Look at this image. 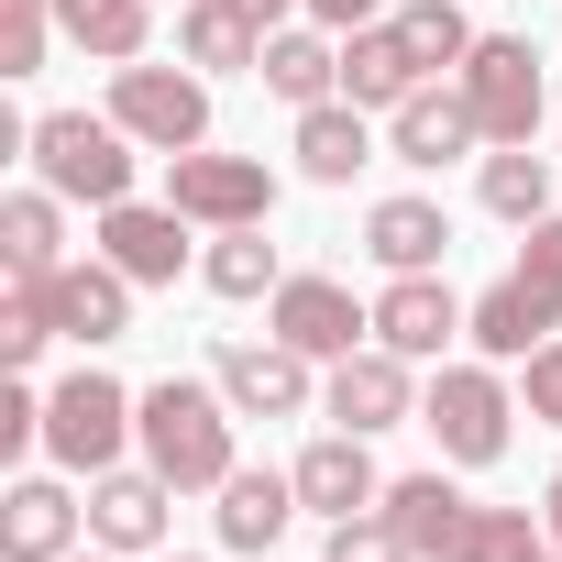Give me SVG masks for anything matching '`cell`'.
Returning <instances> with one entry per match:
<instances>
[{"label":"cell","instance_id":"cell-25","mask_svg":"<svg viewBox=\"0 0 562 562\" xmlns=\"http://www.w3.org/2000/svg\"><path fill=\"white\" fill-rule=\"evenodd\" d=\"M56 34L78 56H100V67H133L144 34H155V12H144V0H56Z\"/></svg>","mask_w":562,"mask_h":562},{"label":"cell","instance_id":"cell-26","mask_svg":"<svg viewBox=\"0 0 562 562\" xmlns=\"http://www.w3.org/2000/svg\"><path fill=\"white\" fill-rule=\"evenodd\" d=\"M0 265H12V276H56V265H67L56 188H12V199H0Z\"/></svg>","mask_w":562,"mask_h":562},{"label":"cell","instance_id":"cell-9","mask_svg":"<svg viewBox=\"0 0 562 562\" xmlns=\"http://www.w3.org/2000/svg\"><path fill=\"white\" fill-rule=\"evenodd\" d=\"M166 210H188L199 232H243V221H276V166L265 155H166Z\"/></svg>","mask_w":562,"mask_h":562},{"label":"cell","instance_id":"cell-35","mask_svg":"<svg viewBox=\"0 0 562 562\" xmlns=\"http://www.w3.org/2000/svg\"><path fill=\"white\" fill-rule=\"evenodd\" d=\"M518 375H529V419H551V430H562V342H540Z\"/></svg>","mask_w":562,"mask_h":562},{"label":"cell","instance_id":"cell-28","mask_svg":"<svg viewBox=\"0 0 562 562\" xmlns=\"http://www.w3.org/2000/svg\"><path fill=\"white\" fill-rule=\"evenodd\" d=\"M199 276H210V299H276V288H288V276H276V243H265V221H243V232H210Z\"/></svg>","mask_w":562,"mask_h":562},{"label":"cell","instance_id":"cell-14","mask_svg":"<svg viewBox=\"0 0 562 562\" xmlns=\"http://www.w3.org/2000/svg\"><path fill=\"white\" fill-rule=\"evenodd\" d=\"M342 430H397V419H419V386H408V353H386V342H364V353H342L331 364V397H321Z\"/></svg>","mask_w":562,"mask_h":562},{"label":"cell","instance_id":"cell-30","mask_svg":"<svg viewBox=\"0 0 562 562\" xmlns=\"http://www.w3.org/2000/svg\"><path fill=\"white\" fill-rule=\"evenodd\" d=\"M386 23H397V45H408V67H419V78H441V67H463V56H474L463 0H408V12H386Z\"/></svg>","mask_w":562,"mask_h":562},{"label":"cell","instance_id":"cell-38","mask_svg":"<svg viewBox=\"0 0 562 562\" xmlns=\"http://www.w3.org/2000/svg\"><path fill=\"white\" fill-rule=\"evenodd\" d=\"M67 562H111V551H100V540H89V551H67Z\"/></svg>","mask_w":562,"mask_h":562},{"label":"cell","instance_id":"cell-10","mask_svg":"<svg viewBox=\"0 0 562 562\" xmlns=\"http://www.w3.org/2000/svg\"><path fill=\"white\" fill-rule=\"evenodd\" d=\"M265 321H276V342H299L310 364H342V353H364V342H375V310H353L342 276H288Z\"/></svg>","mask_w":562,"mask_h":562},{"label":"cell","instance_id":"cell-17","mask_svg":"<svg viewBox=\"0 0 562 562\" xmlns=\"http://www.w3.org/2000/svg\"><path fill=\"white\" fill-rule=\"evenodd\" d=\"M78 496L56 485V474H23L12 496H0V562H67L78 551Z\"/></svg>","mask_w":562,"mask_h":562},{"label":"cell","instance_id":"cell-32","mask_svg":"<svg viewBox=\"0 0 562 562\" xmlns=\"http://www.w3.org/2000/svg\"><path fill=\"white\" fill-rule=\"evenodd\" d=\"M56 45V0H0V78H34Z\"/></svg>","mask_w":562,"mask_h":562},{"label":"cell","instance_id":"cell-2","mask_svg":"<svg viewBox=\"0 0 562 562\" xmlns=\"http://www.w3.org/2000/svg\"><path fill=\"white\" fill-rule=\"evenodd\" d=\"M232 397H221V375L199 386V375H166V386H144V463L177 485V496H221L243 463H232Z\"/></svg>","mask_w":562,"mask_h":562},{"label":"cell","instance_id":"cell-15","mask_svg":"<svg viewBox=\"0 0 562 562\" xmlns=\"http://www.w3.org/2000/svg\"><path fill=\"white\" fill-rule=\"evenodd\" d=\"M45 310H56V342H89V353H100V342L133 331V276H122L111 254H100V265H56V276H45Z\"/></svg>","mask_w":562,"mask_h":562},{"label":"cell","instance_id":"cell-11","mask_svg":"<svg viewBox=\"0 0 562 562\" xmlns=\"http://www.w3.org/2000/svg\"><path fill=\"white\" fill-rule=\"evenodd\" d=\"M463 331H474V310L441 288V276H386V299H375V342H386V353H408V364H441Z\"/></svg>","mask_w":562,"mask_h":562},{"label":"cell","instance_id":"cell-1","mask_svg":"<svg viewBox=\"0 0 562 562\" xmlns=\"http://www.w3.org/2000/svg\"><path fill=\"white\" fill-rule=\"evenodd\" d=\"M386 518L408 529L419 562H562V540L529 529V507H474L441 463L430 474H397L386 485Z\"/></svg>","mask_w":562,"mask_h":562},{"label":"cell","instance_id":"cell-8","mask_svg":"<svg viewBox=\"0 0 562 562\" xmlns=\"http://www.w3.org/2000/svg\"><path fill=\"white\" fill-rule=\"evenodd\" d=\"M452 89L474 100L485 144H529L540 133V45L529 34H474V56L452 67Z\"/></svg>","mask_w":562,"mask_h":562},{"label":"cell","instance_id":"cell-24","mask_svg":"<svg viewBox=\"0 0 562 562\" xmlns=\"http://www.w3.org/2000/svg\"><path fill=\"white\" fill-rule=\"evenodd\" d=\"M276 100H299V111H321V100H342V45H321V34H299V23H276L265 34V67H254Z\"/></svg>","mask_w":562,"mask_h":562},{"label":"cell","instance_id":"cell-37","mask_svg":"<svg viewBox=\"0 0 562 562\" xmlns=\"http://www.w3.org/2000/svg\"><path fill=\"white\" fill-rule=\"evenodd\" d=\"M540 529H551V540H562V474H551V496H540Z\"/></svg>","mask_w":562,"mask_h":562},{"label":"cell","instance_id":"cell-23","mask_svg":"<svg viewBox=\"0 0 562 562\" xmlns=\"http://www.w3.org/2000/svg\"><path fill=\"white\" fill-rule=\"evenodd\" d=\"M408 89H430V78L408 67L397 23H364V34H342V100H353V111H397Z\"/></svg>","mask_w":562,"mask_h":562},{"label":"cell","instance_id":"cell-18","mask_svg":"<svg viewBox=\"0 0 562 562\" xmlns=\"http://www.w3.org/2000/svg\"><path fill=\"white\" fill-rule=\"evenodd\" d=\"M386 144H397V166H452V155H474L485 133H474V100L463 89H408L397 111H386Z\"/></svg>","mask_w":562,"mask_h":562},{"label":"cell","instance_id":"cell-31","mask_svg":"<svg viewBox=\"0 0 562 562\" xmlns=\"http://www.w3.org/2000/svg\"><path fill=\"white\" fill-rule=\"evenodd\" d=\"M45 342H56V310H45V276H12V299H0V364L23 375V364H34Z\"/></svg>","mask_w":562,"mask_h":562},{"label":"cell","instance_id":"cell-19","mask_svg":"<svg viewBox=\"0 0 562 562\" xmlns=\"http://www.w3.org/2000/svg\"><path fill=\"white\" fill-rule=\"evenodd\" d=\"M288 474H299V507H321V518H364V507H386L364 430H331V441H310V452H299Z\"/></svg>","mask_w":562,"mask_h":562},{"label":"cell","instance_id":"cell-13","mask_svg":"<svg viewBox=\"0 0 562 562\" xmlns=\"http://www.w3.org/2000/svg\"><path fill=\"white\" fill-rule=\"evenodd\" d=\"M210 375H221V397H232L243 419H299V408H310V353H299V342H221Z\"/></svg>","mask_w":562,"mask_h":562},{"label":"cell","instance_id":"cell-7","mask_svg":"<svg viewBox=\"0 0 562 562\" xmlns=\"http://www.w3.org/2000/svg\"><path fill=\"white\" fill-rule=\"evenodd\" d=\"M507 375L496 364H441L430 375V397H419V430L441 441V463H463V474H485L496 452H507Z\"/></svg>","mask_w":562,"mask_h":562},{"label":"cell","instance_id":"cell-22","mask_svg":"<svg viewBox=\"0 0 562 562\" xmlns=\"http://www.w3.org/2000/svg\"><path fill=\"white\" fill-rule=\"evenodd\" d=\"M288 155H299L310 188H353V177L375 166V133H364L353 100H321V111H299V144H288Z\"/></svg>","mask_w":562,"mask_h":562},{"label":"cell","instance_id":"cell-29","mask_svg":"<svg viewBox=\"0 0 562 562\" xmlns=\"http://www.w3.org/2000/svg\"><path fill=\"white\" fill-rule=\"evenodd\" d=\"M474 199H485L496 221H518V232H529V221H551V166H540L529 144H496V155H485V177H474Z\"/></svg>","mask_w":562,"mask_h":562},{"label":"cell","instance_id":"cell-12","mask_svg":"<svg viewBox=\"0 0 562 562\" xmlns=\"http://www.w3.org/2000/svg\"><path fill=\"white\" fill-rule=\"evenodd\" d=\"M166 518H177V485H166L155 463H111V474H89V540H100V551H155Z\"/></svg>","mask_w":562,"mask_h":562},{"label":"cell","instance_id":"cell-34","mask_svg":"<svg viewBox=\"0 0 562 562\" xmlns=\"http://www.w3.org/2000/svg\"><path fill=\"white\" fill-rule=\"evenodd\" d=\"M45 441V397L34 386H0V452H34Z\"/></svg>","mask_w":562,"mask_h":562},{"label":"cell","instance_id":"cell-4","mask_svg":"<svg viewBox=\"0 0 562 562\" xmlns=\"http://www.w3.org/2000/svg\"><path fill=\"white\" fill-rule=\"evenodd\" d=\"M122 441H144V397H133L122 375L78 364V375L45 397V452H56V474H111Z\"/></svg>","mask_w":562,"mask_h":562},{"label":"cell","instance_id":"cell-27","mask_svg":"<svg viewBox=\"0 0 562 562\" xmlns=\"http://www.w3.org/2000/svg\"><path fill=\"white\" fill-rule=\"evenodd\" d=\"M288 518H299V474H232L221 485V540L232 551H265Z\"/></svg>","mask_w":562,"mask_h":562},{"label":"cell","instance_id":"cell-6","mask_svg":"<svg viewBox=\"0 0 562 562\" xmlns=\"http://www.w3.org/2000/svg\"><path fill=\"white\" fill-rule=\"evenodd\" d=\"M23 155H34V177H45L56 199H89V210L133 199V133H122V122H89V111H45Z\"/></svg>","mask_w":562,"mask_h":562},{"label":"cell","instance_id":"cell-39","mask_svg":"<svg viewBox=\"0 0 562 562\" xmlns=\"http://www.w3.org/2000/svg\"><path fill=\"white\" fill-rule=\"evenodd\" d=\"M177 562H188V551H177Z\"/></svg>","mask_w":562,"mask_h":562},{"label":"cell","instance_id":"cell-5","mask_svg":"<svg viewBox=\"0 0 562 562\" xmlns=\"http://www.w3.org/2000/svg\"><path fill=\"white\" fill-rule=\"evenodd\" d=\"M111 122L144 144V155H199L210 144V78L177 56V67H111Z\"/></svg>","mask_w":562,"mask_h":562},{"label":"cell","instance_id":"cell-20","mask_svg":"<svg viewBox=\"0 0 562 562\" xmlns=\"http://www.w3.org/2000/svg\"><path fill=\"white\" fill-rule=\"evenodd\" d=\"M364 254H375L386 276H441V254H452L441 199H375V210H364Z\"/></svg>","mask_w":562,"mask_h":562},{"label":"cell","instance_id":"cell-36","mask_svg":"<svg viewBox=\"0 0 562 562\" xmlns=\"http://www.w3.org/2000/svg\"><path fill=\"white\" fill-rule=\"evenodd\" d=\"M375 12H386V0H310V23H321V34H364Z\"/></svg>","mask_w":562,"mask_h":562},{"label":"cell","instance_id":"cell-21","mask_svg":"<svg viewBox=\"0 0 562 562\" xmlns=\"http://www.w3.org/2000/svg\"><path fill=\"white\" fill-rule=\"evenodd\" d=\"M177 56L199 78H232V67H265V23L243 0H177Z\"/></svg>","mask_w":562,"mask_h":562},{"label":"cell","instance_id":"cell-3","mask_svg":"<svg viewBox=\"0 0 562 562\" xmlns=\"http://www.w3.org/2000/svg\"><path fill=\"white\" fill-rule=\"evenodd\" d=\"M485 364H529L540 342H562V210L529 221V254L474 299V331H463Z\"/></svg>","mask_w":562,"mask_h":562},{"label":"cell","instance_id":"cell-16","mask_svg":"<svg viewBox=\"0 0 562 562\" xmlns=\"http://www.w3.org/2000/svg\"><path fill=\"white\" fill-rule=\"evenodd\" d=\"M100 254L133 276V288H177V276H188V210L111 199V210H100Z\"/></svg>","mask_w":562,"mask_h":562},{"label":"cell","instance_id":"cell-33","mask_svg":"<svg viewBox=\"0 0 562 562\" xmlns=\"http://www.w3.org/2000/svg\"><path fill=\"white\" fill-rule=\"evenodd\" d=\"M331 562H419V551L386 507H364V518H331Z\"/></svg>","mask_w":562,"mask_h":562}]
</instances>
